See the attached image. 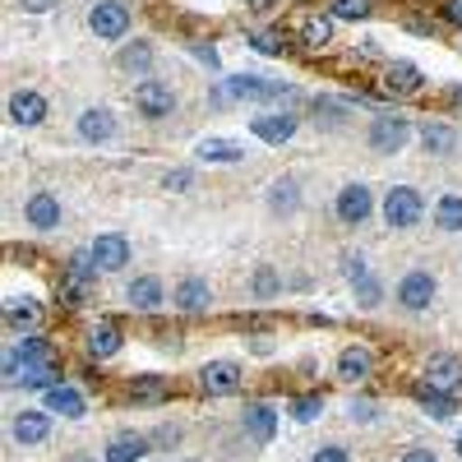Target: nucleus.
<instances>
[{
  "label": "nucleus",
  "mask_w": 462,
  "mask_h": 462,
  "mask_svg": "<svg viewBox=\"0 0 462 462\" xmlns=\"http://www.w3.org/2000/svg\"><path fill=\"white\" fill-rule=\"evenodd\" d=\"M56 379V352L42 342L23 333V342H14L5 352V383H28V389H51Z\"/></svg>",
  "instance_id": "obj_1"
},
{
  "label": "nucleus",
  "mask_w": 462,
  "mask_h": 462,
  "mask_svg": "<svg viewBox=\"0 0 462 462\" xmlns=\"http://www.w3.org/2000/svg\"><path fill=\"white\" fill-rule=\"evenodd\" d=\"M291 84H273V79H254V74H236L213 88V106H231V102H287Z\"/></svg>",
  "instance_id": "obj_2"
},
{
  "label": "nucleus",
  "mask_w": 462,
  "mask_h": 462,
  "mask_svg": "<svg viewBox=\"0 0 462 462\" xmlns=\"http://www.w3.org/2000/svg\"><path fill=\"white\" fill-rule=\"evenodd\" d=\"M420 213H426V204H420V195L411 185H393L389 195H383V222L389 226H416L420 222Z\"/></svg>",
  "instance_id": "obj_3"
},
{
  "label": "nucleus",
  "mask_w": 462,
  "mask_h": 462,
  "mask_svg": "<svg viewBox=\"0 0 462 462\" xmlns=\"http://www.w3.org/2000/svg\"><path fill=\"white\" fill-rule=\"evenodd\" d=\"M88 28L102 37V42H121V37L130 32V10L121 5V0H102V5H93V14H88Z\"/></svg>",
  "instance_id": "obj_4"
},
{
  "label": "nucleus",
  "mask_w": 462,
  "mask_h": 462,
  "mask_svg": "<svg viewBox=\"0 0 462 462\" xmlns=\"http://www.w3.org/2000/svg\"><path fill=\"white\" fill-rule=\"evenodd\" d=\"M411 139V121L407 116H374L370 121V148L374 152H398Z\"/></svg>",
  "instance_id": "obj_5"
},
{
  "label": "nucleus",
  "mask_w": 462,
  "mask_h": 462,
  "mask_svg": "<svg viewBox=\"0 0 462 462\" xmlns=\"http://www.w3.org/2000/svg\"><path fill=\"white\" fill-rule=\"evenodd\" d=\"M134 106L148 116V121H162V116L176 111V88L171 84H158V79H148L134 88Z\"/></svg>",
  "instance_id": "obj_6"
},
{
  "label": "nucleus",
  "mask_w": 462,
  "mask_h": 462,
  "mask_svg": "<svg viewBox=\"0 0 462 462\" xmlns=\"http://www.w3.org/2000/svg\"><path fill=\"white\" fill-rule=\"evenodd\" d=\"M88 254H93V263L102 268V273H116V268H125V263H130V241H125V236H116V231H102Z\"/></svg>",
  "instance_id": "obj_7"
},
{
  "label": "nucleus",
  "mask_w": 462,
  "mask_h": 462,
  "mask_svg": "<svg viewBox=\"0 0 462 462\" xmlns=\"http://www.w3.org/2000/svg\"><path fill=\"white\" fill-rule=\"evenodd\" d=\"M250 134H259L263 143H287L296 134V116L291 111H263V116H250Z\"/></svg>",
  "instance_id": "obj_8"
},
{
  "label": "nucleus",
  "mask_w": 462,
  "mask_h": 462,
  "mask_svg": "<svg viewBox=\"0 0 462 462\" xmlns=\"http://www.w3.org/2000/svg\"><path fill=\"white\" fill-rule=\"evenodd\" d=\"M398 300L407 305V310H426V305H435V278L426 273V268L407 273V278L398 282Z\"/></svg>",
  "instance_id": "obj_9"
},
{
  "label": "nucleus",
  "mask_w": 462,
  "mask_h": 462,
  "mask_svg": "<svg viewBox=\"0 0 462 462\" xmlns=\"http://www.w3.org/2000/svg\"><path fill=\"white\" fill-rule=\"evenodd\" d=\"M199 383H204V393L226 398V393H236V389H241V365H236V361H213V365H204Z\"/></svg>",
  "instance_id": "obj_10"
},
{
  "label": "nucleus",
  "mask_w": 462,
  "mask_h": 462,
  "mask_svg": "<svg viewBox=\"0 0 462 462\" xmlns=\"http://www.w3.org/2000/svg\"><path fill=\"white\" fill-rule=\"evenodd\" d=\"M370 208H374V199H370L365 185H346L342 195H337V217H342L346 226H361V222L370 217Z\"/></svg>",
  "instance_id": "obj_11"
},
{
  "label": "nucleus",
  "mask_w": 462,
  "mask_h": 462,
  "mask_svg": "<svg viewBox=\"0 0 462 462\" xmlns=\"http://www.w3.org/2000/svg\"><path fill=\"white\" fill-rule=\"evenodd\" d=\"M10 121L14 125H42L47 121V97L42 93H28V88L14 93L10 97Z\"/></svg>",
  "instance_id": "obj_12"
},
{
  "label": "nucleus",
  "mask_w": 462,
  "mask_h": 462,
  "mask_svg": "<svg viewBox=\"0 0 462 462\" xmlns=\"http://www.w3.org/2000/svg\"><path fill=\"white\" fill-rule=\"evenodd\" d=\"M111 134H116V116H111L106 106H88V111L79 116V139L102 143V139H111Z\"/></svg>",
  "instance_id": "obj_13"
},
{
  "label": "nucleus",
  "mask_w": 462,
  "mask_h": 462,
  "mask_svg": "<svg viewBox=\"0 0 462 462\" xmlns=\"http://www.w3.org/2000/svg\"><path fill=\"white\" fill-rule=\"evenodd\" d=\"M420 84V69L416 65H407V60H398V65H389V74H383V93H393V97H407V93H416Z\"/></svg>",
  "instance_id": "obj_14"
},
{
  "label": "nucleus",
  "mask_w": 462,
  "mask_h": 462,
  "mask_svg": "<svg viewBox=\"0 0 462 462\" xmlns=\"http://www.w3.org/2000/svg\"><path fill=\"white\" fill-rule=\"evenodd\" d=\"M23 217H28V226H42V231H51V226L60 222V204H56V195H28Z\"/></svg>",
  "instance_id": "obj_15"
},
{
  "label": "nucleus",
  "mask_w": 462,
  "mask_h": 462,
  "mask_svg": "<svg viewBox=\"0 0 462 462\" xmlns=\"http://www.w3.org/2000/svg\"><path fill=\"white\" fill-rule=\"evenodd\" d=\"M245 430H250L259 444H268V439H273V430H278V411L268 407V402H250V407H245Z\"/></svg>",
  "instance_id": "obj_16"
},
{
  "label": "nucleus",
  "mask_w": 462,
  "mask_h": 462,
  "mask_svg": "<svg viewBox=\"0 0 462 462\" xmlns=\"http://www.w3.org/2000/svg\"><path fill=\"white\" fill-rule=\"evenodd\" d=\"M47 430H51L47 411H19V416H14V439H19V444H42Z\"/></svg>",
  "instance_id": "obj_17"
},
{
  "label": "nucleus",
  "mask_w": 462,
  "mask_h": 462,
  "mask_svg": "<svg viewBox=\"0 0 462 462\" xmlns=\"http://www.w3.org/2000/svg\"><path fill=\"white\" fill-rule=\"evenodd\" d=\"M5 324L14 333H32L37 324H42V305H37V300H10L5 305Z\"/></svg>",
  "instance_id": "obj_18"
},
{
  "label": "nucleus",
  "mask_w": 462,
  "mask_h": 462,
  "mask_svg": "<svg viewBox=\"0 0 462 462\" xmlns=\"http://www.w3.org/2000/svg\"><path fill=\"white\" fill-rule=\"evenodd\" d=\"M370 352L365 346H346V352L337 356V374L346 379V383H361V379H370Z\"/></svg>",
  "instance_id": "obj_19"
},
{
  "label": "nucleus",
  "mask_w": 462,
  "mask_h": 462,
  "mask_svg": "<svg viewBox=\"0 0 462 462\" xmlns=\"http://www.w3.org/2000/svg\"><path fill=\"white\" fill-rule=\"evenodd\" d=\"M426 383H430V389H457V383H462V365L453 361V356H435L430 365H426Z\"/></svg>",
  "instance_id": "obj_20"
},
{
  "label": "nucleus",
  "mask_w": 462,
  "mask_h": 462,
  "mask_svg": "<svg viewBox=\"0 0 462 462\" xmlns=\"http://www.w3.org/2000/svg\"><path fill=\"white\" fill-rule=\"evenodd\" d=\"M176 305H180V310H189V315H199V310H208V305H213V291L199 278H185L176 287Z\"/></svg>",
  "instance_id": "obj_21"
},
{
  "label": "nucleus",
  "mask_w": 462,
  "mask_h": 462,
  "mask_svg": "<svg viewBox=\"0 0 462 462\" xmlns=\"http://www.w3.org/2000/svg\"><path fill=\"white\" fill-rule=\"evenodd\" d=\"M88 352H93V356H116V352H121V328H116L111 319L93 324V328H88Z\"/></svg>",
  "instance_id": "obj_22"
},
{
  "label": "nucleus",
  "mask_w": 462,
  "mask_h": 462,
  "mask_svg": "<svg viewBox=\"0 0 462 462\" xmlns=\"http://www.w3.org/2000/svg\"><path fill=\"white\" fill-rule=\"evenodd\" d=\"M420 143H426L430 152H439V158H448V152L457 148V134L444 121H426V125H420Z\"/></svg>",
  "instance_id": "obj_23"
},
{
  "label": "nucleus",
  "mask_w": 462,
  "mask_h": 462,
  "mask_svg": "<svg viewBox=\"0 0 462 462\" xmlns=\"http://www.w3.org/2000/svg\"><path fill=\"white\" fill-rule=\"evenodd\" d=\"M130 305H134V310H158V305H162V282L158 278H139V282H130Z\"/></svg>",
  "instance_id": "obj_24"
},
{
  "label": "nucleus",
  "mask_w": 462,
  "mask_h": 462,
  "mask_svg": "<svg viewBox=\"0 0 462 462\" xmlns=\"http://www.w3.org/2000/svg\"><path fill=\"white\" fill-rule=\"evenodd\" d=\"M47 407L60 411V416H84V398L69 389V383H51L47 389Z\"/></svg>",
  "instance_id": "obj_25"
},
{
  "label": "nucleus",
  "mask_w": 462,
  "mask_h": 462,
  "mask_svg": "<svg viewBox=\"0 0 462 462\" xmlns=\"http://www.w3.org/2000/svg\"><path fill=\"white\" fill-rule=\"evenodd\" d=\"M300 37H305V47H310V51H324L333 42V19L328 14H310L305 28H300Z\"/></svg>",
  "instance_id": "obj_26"
},
{
  "label": "nucleus",
  "mask_w": 462,
  "mask_h": 462,
  "mask_svg": "<svg viewBox=\"0 0 462 462\" xmlns=\"http://www.w3.org/2000/svg\"><path fill=\"white\" fill-rule=\"evenodd\" d=\"M268 208L273 213H296L300 208V185L296 180H273V189H268Z\"/></svg>",
  "instance_id": "obj_27"
},
{
  "label": "nucleus",
  "mask_w": 462,
  "mask_h": 462,
  "mask_svg": "<svg viewBox=\"0 0 462 462\" xmlns=\"http://www.w3.org/2000/svg\"><path fill=\"white\" fill-rule=\"evenodd\" d=\"M199 158H204V162H241L245 148L231 143V139H204V143H199Z\"/></svg>",
  "instance_id": "obj_28"
},
{
  "label": "nucleus",
  "mask_w": 462,
  "mask_h": 462,
  "mask_svg": "<svg viewBox=\"0 0 462 462\" xmlns=\"http://www.w3.org/2000/svg\"><path fill=\"white\" fill-rule=\"evenodd\" d=\"M143 453H148V439H139V435H116L111 448H106V462H134V457H143Z\"/></svg>",
  "instance_id": "obj_29"
},
{
  "label": "nucleus",
  "mask_w": 462,
  "mask_h": 462,
  "mask_svg": "<svg viewBox=\"0 0 462 462\" xmlns=\"http://www.w3.org/2000/svg\"><path fill=\"white\" fill-rule=\"evenodd\" d=\"M416 398H420V407H426L435 420H448V416H453V398H448L444 389H430V383H420Z\"/></svg>",
  "instance_id": "obj_30"
},
{
  "label": "nucleus",
  "mask_w": 462,
  "mask_h": 462,
  "mask_svg": "<svg viewBox=\"0 0 462 462\" xmlns=\"http://www.w3.org/2000/svg\"><path fill=\"white\" fill-rule=\"evenodd\" d=\"M435 226L439 231H462V195H444L435 204Z\"/></svg>",
  "instance_id": "obj_31"
},
{
  "label": "nucleus",
  "mask_w": 462,
  "mask_h": 462,
  "mask_svg": "<svg viewBox=\"0 0 462 462\" xmlns=\"http://www.w3.org/2000/svg\"><path fill=\"white\" fill-rule=\"evenodd\" d=\"M148 65H152V47H148V42H130V47L121 51V69L139 74V69H148Z\"/></svg>",
  "instance_id": "obj_32"
},
{
  "label": "nucleus",
  "mask_w": 462,
  "mask_h": 462,
  "mask_svg": "<svg viewBox=\"0 0 462 462\" xmlns=\"http://www.w3.org/2000/svg\"><path fill=\"white\" fill-rule=\"evenodd\" d=\"M93 273H102V268L93 263V254H74V259H69V282H74V287H84Z\"/></svg>",
  "instance_id": "obj_33"
},
{
  "label": "nucleus",
  "mask_w": 462,
  "mask_h": 462,
  "mask_svg": "<svg viewBox=\"0 0 462 462\" xmlns=\"http://www.w3.org/2000/svg\"><path fill=\"white\" fill-rule=\"evenodd\" d=\"M167 389H162V383L158 379H152V374H143V379H134L130 383V398H139V402H158Z\"/></svg>",
  "instance_id": "obj_34"
},
{
  "label": "nucleus",
  "mask_w": 462,
  "mask_h": 462,
  "mask_svg": "<svg viewBox=\"0 0 462 462\" xmlns=\"http://www.w3.org/2000/svg\"><path fill=\"white\" fill-rule=\"evenodd\" d=\"M319 411H324V398H296V402H291V416H296V420H315Z\"/></svg>",
  "instance_id": "obj_35"
},
{
  "label": "nucleus",
  "mask_w": 462,
  "mask_h": 462,
  "mask_svg": "<svg viewBox=\"0 0 462 462\" xmlns=\"http://www.w3.org/2000/svg\"><path fill=\"white\" fill-rule=\"evenodd\" d=\"M273 291H278V273H273V268H259V273H254V296L268 300Z\"/></svg>",
  "instance_id": "obj_36"
},
{
  "label": "nucleus",
  "mask_w": 462,
  "mask_h": 462,
  "mask_svg": "<svg viewBox=\"0 0 462 462\" xmlns=\"http://www.w3.org/2000/svg\"><path fill=\"white\" fill-rule=\"evenodd\" d=\"M342 19H365L370 14V0H337V5H333Z\"/></svg>",
  "instance_id": "obj_37"
},
{
  "label": "nucleus",
  "mask_w": 462,
  "mask_h": 462,
  "mask_svg": "<svg viewBox=\"0 0 462 462\" xmlns=\"http://www.w3.org/2000/svg\"><path fill=\"white\" fill-rule=\"evenodd\" d=\"M356 296H361V305H374V300H379V282L370 278V268L356 278Z\"/></svg>",
  "instance_id": "obj_38"
},
{
  "label": "nucleus",
  "mask_w": 462,
  "mask_h": 462,
  "mask_svg": "<svg viewBox=\"0 0 462 462\" xmlns=\"http://www.w3.org/2000/svg\"><path fill=\"white\" fill-rule=\"evenodd\" d=\"M250 47H259L263 56H278V51H282V42H278V32H254V37H250Z\"/></svg>",
  "instance_id": "obj_39"
},
{
  "label": "nucleus",
  "mask_w": 462,
  "mask_h": 462,
  "mask_svg": "<svg viewBox=\"0 0 462 462\" xmlns=\"http://www.w3.org/2000/svg\"><path fill=\"white\" fill-rule=\"evenodd\" d=\"M310 462H346V448H337V444H328V448H319Z\"/></svg>",
  "instance_id": "obj_40"
},
{
  "label": "nucleus",
  "mask_w": 462,
  "mask_h": 462,
  "mask_svg": "<svg viewBox=\"0 0 462 462\" xmlns=\"http://www.w3.org/2000/svg\"><path fill=\"white\" fill-rule=\"evenodd\" d=\"M444 19L462 28V0H444Z\"/></svg>",
  "instance_id": "obj_41"
},
{
  "label": "nucleus",
  "mask_w": 462,
  "mask_h": 462,
  "mask_svg": "<svg viewBox=\"0 0 462 462\" xmlns=\"http://www.w3.org/2000/svg\"><path fill=\"white\" fill-rule=\"evenodd\" d=\"M19 5H23L28 14H47V10L56 5V0H19Z\"/></svg>",
  "instance_id": "obj_42"
},
{
  "label": "nucleus",
  "mask_w": 462,
  "mask_h": 462,
  "mask_svg": "<svg viewBox=\"0 0 462 462\" xmlns=\"http://www.w3.org/2000/svg\"><path fill=\"white\" fill-rule=\"evenodd\" d=\"M352 420H374V402H352Z\"/></svg>",
  "instance_id": "obj_43"
},
{
  "label": "nucleus",
  "mask_w": 462,
  "mask_h": 462,
  "mask_svg": "<svg viewBox=\"0 0 462 462\" xmlns=\"http://www.w3.org/2000/svg\"><path fill=\"white\" fill-rule=\"evenodd\" d=\"M185 185H189V171H171L167 176V189H185Z\"/></svg>",
  "instance_id": "obj_44"
},
{
  "label": "nucleus",
  "mask_w": 462,
  "mask_h": 462,
  "mask_svg": "<svg viewBox=\"0 0 462 462\" xmlns=\"http://www.w3.org/2000/svg\"><path fill=\"white\" fill-rule=\"evenodd\" d=\"M402 462H435V453H426V448H411Z\"/></svg>",
  "instance_id": "obj_45"
},
{
  "label": "nucleus",
  "mask_w": 462,
  "mask_h": 462,
  "mask_svg": "<svg viewBox=\"0 0 462 462\" xmlns=\"http://www.w3.org/2000/svg\"><path fill=\"white\" fill-rule=\"evenodd\" d=\"M195 56H199V60H208V65H217V56H213V51H208L204 42H195Z\"/></svg>",
  "instance_id": "obj_46"
},
{
  "label": "nucleus",
  "mask_w": 462,
  "mask_h": 462,
  "mask_svg": "<svg viewBox=\"0 0 462 462\" xmlns=\"http://www.w3.org/2000/svg\"><path fill=\"white\" fill-rule=\"evenodd\" d=\"M245 5H254V10H263V5H273V0H245Z\"/></svg>",
  "instance_id": "obj_47"
},
{
  "label": "nucleus",
  "mask_w": 462,
  "mask_h": 462,
  "mask_svg": "<svg viewBox=\"0 0 462 462\" xmlns=\"http://www.w3.org/2000/svg\"><path fill=\"white\" fill-rule=\"evenodd\" d=\"M453 102H457V106H462V84H457V88H453Z\"/></svg>",
  "instance_id": "obj_48"
},
{
  "label": "nucleus",
  "mask_w": 462,
  "mask_h": 462,
  "mask_svg": "<svg viewBox=\"0 0 462 462\" xmlns=\"http://www.w3.org/2000/svg\"><path fill=\"white\" fill-rule=\"evenodd\" d=\"M457 453H462V439H457Z\"/></svg>",
  "instance_id": "obj_49"
}]
</instances>
